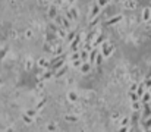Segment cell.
<instances>
[{
    "instance_id": "cell-1",
    "label": "cell",
    "mask_w": 151,
    "mask_h": 132,
    "mask_svg": "<svg viewBox=\"0 0 151 132\" xmlns=\"http://www.w3.org/2000/svg\"><path fill=\"white\" fill-rule=\"evenodd\" d=\"M113 50H115V47L112 46V44L109 43V41H104L103 44H101V54L104 56V57H110L112 56V53H113Z\"/></svg>"
},
{
    "instance_id": "cell-2",
    "label": "cell",
    "mask_w": 151,
    "mask_h": 132,
    "mask_svg": "<svg viewBox=\"0 0 151 132\" xmlns=\"http://www.w3.org/2000/svg\"><path fill=\"white\" fill-rule=\"evenodd\" d=\"M54 71L53 69H47L44 74H43L41 76H37V81H47V79H50V78H53L54 76Z\"/></svg>"
},
{
    "instance_id": "cell-3",
    "label": "cell",
    "mask_w": 151,
    "mask_h": 132,
    "mask_svg": "<svg viewBox=\"0 0 151 132\" xmlns=\"http://www.w3.org/2000/svg\"><path fill=\"white\" fill-rule=\"evenodd\" d=\"M100 10H101V8H100L97 3H95V5H93V8H91V10H90V15H88L90 21H91V19H94V18H98Z\"/></svg>"
},
{
    "instance_id": "cell-4",
    "label": "cell",
    "mask_w": 151,
    "mask_h": 132,
    "mask_svg": "<svg viewBox=\"0 0 151 132\" xmlns=\"http://www.w3.org/2000/svg\"><path fill=\"white\" fill-rule=\"evenodd\" d=\"M37 66L38 68H43V69H50V62L46 57H40L37 60Z\"/></svg>"
},
{
    "instance_id": "cell-5",
    "label": "cell",
    "mask_w": 151,
    "mask_h": 132,
    "mask_svg": "<svg viewBox=\"0 0 151 132\" xmlns=\"http://www.w3.org/2000/svg\"><path fill=\"white\" fill-rule=\"evenodd\" d=\"M123 8L129 9V10H134L137 8V2H135V0H125V2H123Z\"/></svg>"
},
{
    "instance_id": "cell-6",
    "label": "cell",
    "mask_w": 151,
    "mask_h": 132,
    "mask_svg": "<svg viewBox=\"0 0 151 132\" xmlns=\"http://www.w3.org/2000/svg\"><path fill=\"white\" fill-rule=\"evenodd\" d=\"M98 35H100V32H98L97 30H94V31H91V32H90L87 37H85V41H88V43H93V41H94V40L98 37Z\"/></svg>"
},
{
    "instance_id": "cell-7",
    "label": "cell",
    "mask_w": 151,
    "mask_h": 132,
    "mask_svg": "<svg viewBox=\"0 0 151 132\" xmlns=\"http://www.w3.org/2000/svg\"><path fill=\"white\" fill-rule=\"evenodd\" d=\"M79 43H81V35L78 34V37L71 43V50L72 52H78V47H79Z\"/></svg>"
},
{
    "instance_id": "cell-8",
    "label": "cell",
    "mask_w": 151,
    "mask_h": 132,
    "mask_svg": "<svg viewBox=\"0 0 151 132\" xmlns=\"http://www.w3.org/2000/svg\"><path fill=\"white\" fill-rule=\"evenodd\" d=\"M56 16H59V12H57V6H50L49 8V18L50 19H54Z\"/></svg>"
},
{
    "instance_id": "cell-9",
    "label": "cell",
    "mask_w": 151,
    "mask_h": 132,
    "mask_svg": "<svg viewBox=\"0 0 151 132\" xmlns=\"http://www.w3.org/2000/svg\"><path fill=\"white\" fill-rule=\"evenodd\" d=\"M97 57H98V52H97V49H93L91 52H90V63L91 65H94L95 62H97Z\"/></svg>"
},
{
    "instance_id": "cell-10",
    "label": "cell",
    "mask_w": 151,
    "mask_h": 132,
    "mask_svg": "<svg viewBox=\"0 0 151 132\" xmlns=\"http://www.w3.org/2000/svg\"><path fill=\"white\" fill-rule=\"evenodd\" d=\"M91 68H93V65H91L90 62H84V65L81 66L79 69H81V72H82V74H88V72L91 71Z\"/></svg>"
},
{
    "instance_id": "cell-11",
    "label": "cell",
    "mask_w": 151,
    "mask_h": 132,
    "mask_svg": "<svg viewBox=\"0 0 151 132\" xmlns=\"http://www.w3.org/2000/svg\"><path fill=\"white\" fill-rule=\"evenodd\" d=\"M122 19H123L122 15H116V16H113V18H110L109 21H107V25H115V24H117V22H120Z\"/></svg>"
},
{
    "instance_id": "cell-12",
    "label": "cell",
    "mask_w": 151,
    "mask_h": 132,
    "mask_svg": "<svg viewBox=\"0 0 151 132\" xmlns=\"http://www.w3.org/2000/svg\"><path fill=\"white\" fill-rule=\"evenodd\" d=\"M104 41H106L104 35H103V34H100V35H98V37H97V38L93 41V46H94V49H97V46H100V44H103Z\"/></svg>"
},
{
    "instance_id": "cell-13",
    "label": "cell",
    "mask_w": 151,
    "mask_h": 132,
    "mask_svg": "<svg viewBox=\"0 0 151 132\" xmlns=\"http://www.w3.org/2000/svg\"><path fill=\"white\" fill-rule=\"evenodd\" d=\"M63 66H65V59H63V60H59V62H56L54 65H51V66H50V69H53V71L56 72V71L62 69Z\"/></svg>"
},
{
    "instance_id": "cell-14",
    "label": "cell",
    "mask_w": 151,
    "mask_h": 132,
    "mask_svg": "<svg viewBox=\"0 0 151 132\" xmlns=\"http://www.w3.org/2000/svg\"><path fill=\"white\" fill-rule=\"evenodd\" d=\"M68 100H69L71 103H76V101H78V94H76L75 91H69V93H68Z\"/></svg>"
},
{
    "instance_id": "cell-15",
    "label": "cell",
    "mask_w": 151,
    "mask_h": 132,
    "mask_svg": "<svg viewBox=\"0 0 151 132\" xmlns=\"http://www.w3.org/2000/svg\"><path fill=\"white\" fill-rule=\"evenodd\" d=\"M68 30H65V28H59V32H57V37L59 38H62V40H66V37H68Z\"/></svg>"
},
{
    "instance_id": "cell-16",
    "label": "cell",
    "mask_w": 151,
    "mask_h": 132,
    "mask_svg": "<svg viewBox=\"0 0 151 132\" xmlns=\"http://www.w3.org/2000/svg\"><path fill=\"white\" fill-rule=\"evenodd\" d=\"M145 88H147V87H145V84H144V82L138 85V90H137V94L139 96V98H141V97H142V96L145 94Z\"/></svg>"
},
{
    "instance_id": "cell-17",
    "label": "cell",
    "mask_w": 151,
    "mask_h": 132,
    "mask_svg": "<svg viewBox=\"0 0 151 132\" xmlns=\"http://www.w3.org/2000/svg\"><path fill=\"white\" fill-rule=\"evenodd\" d=\"M76 37H78V32H76V31H69V32H68V37H66V41H68V43H72Z\"/></svg>"
},
{
    "instance_id": "cell-18",
    "label": "cell",
    "mask_w": 151,
    "mask_h": 132,
    "mask_svg": "<svg viewBox=\"0 0 151 132\" xmlns=\"http://www.w3.org/2000/svg\"><path fill=\"white\" fill-rule=\"evenodd\" d=\"M65 120L69 122V123H75L78 120V116L76 115H65Z\"/></svg>"
},
{
    "instance_id": "cell-19",
    "label": "cell",
    "mask_w": 151,
    "mask_h": 132,
    "mask_svg": "<svg viewBox=\"0 0 151 132\" xmlns=\"http://www.w3.org/2000/svg\"><path fill=\"white\" fill-rule=\"evenodd\" d=\"M129 122H131V118L129 116H122V119L119 120L120 126H129Z\"/></svg>"
},
{
    "instance_id": "cell-20",
    "label": "cell",
    "mask_w": 151,
    "mask_h": 132,
    "mask_svg": "<svg viewBox=\"0 0 151 132\" xmlns=\"http://www.w3.org/2000/svg\"><path fill=\"white\" fill-rule=\"evenodd\" d=\"M142 18H144V21H150V19H151V9H150V8H145V9H144Z\"/></svg>"
},
{
    "instance_id": "cell-21",
    "label": "cell",
    "mask_w": 151,
    "mask_h": 132,
    "mask_svg": "<svg viewBox=\"0 0 151 132\" xmlns=\"http://www.w3.org/2000/svg\"><path fill=\"white\" fill-rule=\"evenodd\" d=\"M22 120H24V123H27V125H32V123H34V119H32L31 116H28L27 113H22Z\"/></svg>"
},
{
    "instance_id": "cell-22",
    "label": "cell",
    "mask_w": 151,
    "mask_h": 132,
    "mask_svg": "<svg viewBox=\"0 0 151 132\" xmlns=\"http://www.w3.org/2000/svg\"><path fill=\"white\" fill-rule=\"evenodd\" d=\"M66 71H68V66H66V65H65V66H63V68H62V69H59V71H56V74H54V78H60L62 75H65V74H66Z\"/></svg>"
},
{
    "instance_id": "cell-23",
    "label": "cell",
    "mask_w": 151,
    "mask_h": 132,
    "mask_svg": "<svg viewBox=\"0 0 151 132\" xmlns=\"http://www.w3.org/2000/svg\"><path fill=\"white\" fill-rule=\"evenodd\" d=\"M81 60H82V62H88V60H90V52H87V50L84 49V50L81 52Z\"/></svg>"
},
{
    "instance_id": "cell-24",
    "label": "cell",
    "mask_w": 151,
    "mask_h": 132,
    "mask_svg": "<svg viewBox=\"0 0 151 132\" xmlns=\"http://www.w3.org/2000/svg\"><path fill=\"white\" fill-rule=\"evenodd\" d=\"M25 113H27L28 116H31L32 119H35V118L38 116V110H37V109H28Z\"/></svg>"
},
{
    "instance_id": "cell-25",
    "label": "cell",
    "mask_w": 151,
    "mask_h": 132,
    "mask_svg": "<svg viewBox=\"0 0 151 132\" xmlns=\"http://www.w3.org/2000/svg\"><path fill=\"white\" fill-rule=\"evenodd\" d=\"M53 22H54V24L59 27V28H63V16H56L54 19H53Z\"/></svg>"
},
{
    "instance_id": "cell-26",
    "label": "cell",
    "mask_w": 151,
    "mask_h": 132,
    "mask_svg": "<svg viewBox=\"0 0 151 132\" xmlns=\"http://www.w3.org/2000/svg\"><path fill=\"white\" fill-rule=\"evenodd\" d=\"M63 28H65V30H68V31H72L71 21H69L68 18H65V16H63Z\"/></svg>"
},
{
    "instance_id": "cell-27",
    "label": "cell",
    "mask_w": 151,
    "mask_h": 132,
    "mask_svg": "<svg viewBox=\"0 0 151 132\" xmlns=\"http://www.w3.org/2000/svg\"><path fill=\"white\" fill-rule=\"evenodd\" d=\"M46 104H47V100H46V98H43V100H40V103L35 106V109L38 110V112H40L41 109H44V107H46Z\"/></svg>"
},
{
    "instance_id": "cell-28",
    "label": "cell",
    "mask_w": 151,
    "mask_h": 132,
    "mask_svg": "<svg viewBox=\"0 0 151 132\" xmlns=\"http://www.w3.org/2000/svg\"><path fill=\"white\" fill-rule=\"evenodd\" d=\"M129 98H131L132 103H134V101H139V96H138L137 93H134V91H129Z\"/></svg>"
},
{
    "instance_id": "cell-29",
    "label": "cell",
    "mask_w": 151,
    "mask_h": 132,
    "mask_svg": "<svg viewBox=\"0 0 151 132\" xmlns=\"http://www.w3.org/2000/svg\"><path fill=\"white\" fill-rule=\"evenodd\" d=\"M49 31H50V32H53V34H57V32H59V27H57V25L54 24V22H53V24H50V25H49Z\"/></svg>"
},
{
    "instance_id": "cell-30",
    "label": "cell",
    "mask_w": 151,
    "mask_h": 132,
    "mask_svg": "<svg viewBox=\"0 0 151 132\" xmlns=\"http://www.w3.org/2000/svg\"><path fill=\"white\" fill-rule=\"evenodd\" d=\"M32 65H34V63H32V59L28 57V59L25 60V69H27V71H31V69H32Z\"/></svg>"
},
{
    "instance_id": "cell-31",
    "label": "cell",
    "mask_w": 151,
    "mask_h": 132,
    "mask_svg": "<svg viewBox=\"0 0 151 132\" xmlns=\"http://www.w3.org/2000/svg\"><path fill=\"white\" fill-rule=\"evenodd\" d=\"M69 12H71V15H72L73 21H75V19H78L79 13H78V9H76V8H71V9H69Z\"/></svg>"
},
{
    "instance_id": "cell-32",
    "label": "cell",
    "mask_w": 151,
    "mask_h": 132,
    "mask_svg": "<svg viewBox=\"0 0 151 132\" xmlns=\"http://www.w3.org/2000/svg\"><path fill=\"white\" fill-rule=\"evenodd\" d=\"M56 129H57L56 123H49L47 125V132H56Z\"/></svg>"
},
{
    "instance_id": "cell-33",
    "label": "cell",
    "mask_w": 151,
    "mask_h": 132,
    "mask_svg": "<svg viewBox=\"0 0 151 132\" xmlns=\"http://www.w3.org/2000/svg\"><path fill=\"white\" fill-rule=\"evenodd\" d=\"M139 109H141V103L139 101H134L132 103V110H134V112H139Z\"/></svg>"
},
{
    "instance_id": "cell-34",
    "label": "cell",
    "mask_w": 151,
    "mask_h": 132,
    "mask_svg": "<svg viewBox=\"0 0 151 132\" xmlns=\"http://www.w3.org/2000/svg\"><path fill=\"white\" fill-rule=\"evenodd\" d=\"M84 49L87 50V52H91L93 49H94V46H93V43H88V41H85V44H84Z\"/></svg>"
},
{
    "instance_id": "cell-35",
    "label": "cell",
    "mask_w": 151,
    "mask_h": 132,
    "mask_svg": "<svg viewBox=\"0 0 151 132\" xmlns=\"http://www.w3.org/2000/svg\"><path fill=\"white\" fill-rule=\"evenodd\" d=\"M8 52H9V49H8V47H5V49H2V50H0V60H3V59L6 57Z\"/></svg>"
},
{
    "instance_id": "cell-36",
    "label": "cell",
    "mask_w": 151,
    "mask_h": 132,
    "mask_svg": "<svg viewBox=\"0 0 151 132\" xmlns=\"http://www.w3.org/2000/svg\"><path fill=\"white\" fill-rule=\"evenodd\" d=\"M82 65H84V62H82L81 59H78V60H73V62H72V66H73V68H81Z\"/></svg>"
},
{
    "instance_id": "cell-37",
    "label": "cell",
    "mask_w": 151,
    "mask_h": 132,
    "mask_svg": "<svg viewBox=\"0 0 151 132\" xmlns=\"http://www.w3.org/2000/svg\"><path fill=\"white\" fill-rule=\"evenodd\" d=\"M78 59H81V52H73V54L71 56V60L73 62V60H78Z\"/></svg>"
},
{
    "instance_id": "cell-38",
    "label": "cell",
    "mask_w": 151,
    "mask_h": 132,
    "mask_svg": "<svg viewBox=\"0 0 151 132\" xmlns=\"http://www.w3.org/2000/svg\"><path fill=\"white\" fill-rule=\"evenodd\" d=\"M97 5H98L100 8H104V6L109 5V0H97Z\"/></svg>"
},
{
    "instance_id": "cell-39",
    "label": "cell",
    "mask_w": 151,
    "mask_h": 132,
    "mask_svg": "<svg viewBox=\"0 0 151 132\" xmlns=\"http://www.w3.org/2000/svg\"><path fill=\"white\" fill-rule=\"evenodd\" d=\"M150 97H151V94H150V93H145V94L141 97V98H142V103H145V104H147V103L150 101Z\"/></svg>"
},
{
    "instance_id": "cell-40",
    "label": "cell",
    "mask_w": 151,
    "mask_h": 132,
    "mask_svg": "<svg viewBox=\"0 0 151 132\" xmlns=\"http://www.w3.org/2000/svg\"><path fill=\"white\" fill-rule=\"evenodd\" d=\"M144 109H145V112H144V118H148V116L151 115V113H150V112H151V110H150V107H148V104H144Z\"/></svg>"
},
{
    "instance_id": "cell-41",
    "label": "cell",
    "mask_w": 151,
    "mask_h": 132,
    "mask_svg": "<svg viewBox=\"0 0 151 132\" xmlns=\"http://www.w3.org/2000/svg\"><path fill=\"white\" fill-rule=\"evenodd\" d=\"M103 57H104V56H103L101 53H98V57H97V62H95V63H97V66H100V65H101V62H103Z\"/></svg>"
},
{
    "instance_id": "cell-42",
    "label": "cell",
    "mask_w": 151,
    "mask_h": 132,
    "mask_svg": "<svg viewBox=\"0 0 151 132\" xmlns=\"http://www.w3.org/2000/svg\"><path fill=\"white\" fill-rule=\"evenodd\" d=\"M137 90H138V84H135V82H132V85H131V91H134V93H137Z\"/></svg>"
},
{
    "instance_id": "cell-43",
    "label": "cell",
    "mask_w": 151,
    "mask_h": 132,
    "mask_svg": "<svg viewBox=\"0 0 151 132\" xmlns=\"http://www.w3.org/2000/svg\"><path fill=\"white\" fill-rule=\"evenodd\" d=\"M95 24H98V18H94V19L90 21V25H91V27H94Z\"/></svg>"
},
{
    "instance_id": "cell-44",
    "label": "cell",
    "mask_w": 151,
    "mask_h": 132,
    "mask_svg": "<svg viewBox=\"0 0 151 132\" xmlns=\"http://www.w3.org/2000/svg\"><path fill=\"white\" fill-rule=\"evenodd\" d=\"M129 129H131L129 126H120V128H119V132H128Z\"/></svg>"
},
{
    "instance_id": "cell-45",
    "label": "cell",
    "mask_w": 151,
    "mask_h": 132,
    "mask_svg": "<svg viewBox=\"0 0 151 132\" xmlns=\"http://www.w3.org/2000/svg\"><path fill=\"white\" fill-rule=\"evenodd\" d=\"M25 37H27V38H32V31H31V30H27V31H25Z\"/></svg>"
},
{
    "instance_id": "cell-46",
    "label": "cell",
    "mask_w": 151,
    "mask_h": 132,
    "mask_svg": "<svg viewBox=\"0 0 151 132\" xmlns=\"http://www.w3.org/2000/svg\"><path fill=\"white\" fill-rule=\"evenodd\" d=\"M112 119H113V120H120V119H122V116H120L119 113H115V115L112 116Z\"/></svg>"
},
{
    "instance_id": "cell-47",
    "label": "cell",
    "mask_w": 151,
    "mask_h": 132,
    "mask_svg": "<svg viewBox=\"0 0 151 132\" xmlns=\"http://www.w3.org/2000/svg\"><path fill=\"white\" fill-rule=\"evenodd\" d=\"M138 118H139V112H135V113L132 115V119H134V122H137V120H138Z\"/></svg>"
},
{
    "instance_id": "cell-48",
    "label": "cell",
    "mask_w": 151,
    "mask_h": 132,
    "mask_svg": "<svg viewBox=\"0 0 151 132\" xmlns=\"http://www.w3.org/2000/svg\"><path fill=\"white\" fill-rule=\"evenodd\" d=\"M144 84H145V87H147V88H151V79H150V78H148Z\"/></svg>"
},
{
    "instance_id": "cell-49",
    "label": "cell",
    "mask_w": 151,
    "mask_h": 132,
    "mask_svg": "<svg viewBox=\"0 0 151 132\" xmlns=\"http://www.w3.org/2000/svg\"><path fill=\"white\" fill-rule=\"evenodd\" d=\"M65 18H68L69 21H73V18H72V15H71V12H69V10L66 12V16H65Z\"/></svg>"
},
{
    "instance_id": "cell-50",
    "label": "cell",
    "mask_w": 151,
    "mask_h": 132,
    "mask_svg": "<svg viewBox=\"0 0 151 132\" xmlns=\"http://www.w3.org/2000/svg\"><path fill=\"white\" fill-rule=\"evenodd\" d=\"M5 132H15V131H13V128H8Z\"/></svg>"
},
{
    "instance_id": "cell-51",
    "label": "cell",
    "mask_w": 151,
    "mask_h": 132,
    "mask_svg": "<svg viewBox=\"0 0 151 132\" xmlns=\"http://www.w3.org/2000/svg\"><path fill=\"white\" fill-rule=\"evenodd\" d=\"M68 2H69V3H71V5H73V3H75V2H76V0H68Z\"/></svg>"
},
{
    "instance_id": "cell-52",
    "label": "cell",
    "mask_w": 151,
    "mask_h": 132,
    "mask_svg": "<svg viewBox=\"0 0 151 132\" xmlns=\"http://www.w3.org/2000/svg\"><path fill=\"white\" fill-rule=\"evenodd\" d=\"M148 126H151V119H150V120L147 122V128H148Z\"/></svg>"
},
{
    "instance_id": "cell-53",
    "label": "cell",
    "mask_w": 151,
    "mask_h": 132,
    "mask_svg": "<svg viewBox=\"0 0 151 132\" xmlns=\"http://www.w3.org/2000/svg\"><path fill=\"white\" fill-rule=\"evenodd\" d=\"M128 132H135V129H134V128H131V129H129Z\"/></svg>"
},
{
    "instance_id": "cell-54",
    "label": "cell",
    "mask_w": 151,
    "mask_h": 132,
    "mask_svg": "<svg viewBox=\"0 0 151 132\" xmlns=\"http://www.w3.org/2000/svg\"><path fill=\"white\" fill-rule=\"evenodd\" d=\"M0 84H2V78H0Z\"/></svg>"
},
{
    "instance_id": "cell-55",
    "label": "cell",
    "mask_w": 151,
    "mask_h": 132,
    "mask_svg": "<svg viewBox=\"0 0 151 132\" xmlns=\"http://www.w3.org/2000/svg\"><path fill=\"white\" fill-rule=\"evenodd\" d=\"M150 94H151V88H150Z\"/></svg>"
},
{
    "instance_id": "cell-56",
    "label": "cell",
    "mask_w": 151,
    "mask_h": 132,
    "mask_svg": "<svg viewBox=\"0 0 151 132\" xmlns=\"http://www.w3.org/2000/svg\"><path fill=\"white\" fill-rule=\"evenodd\" d=\"M147 132H151V131H147Z\"/></svg>"
}]
</instances>
